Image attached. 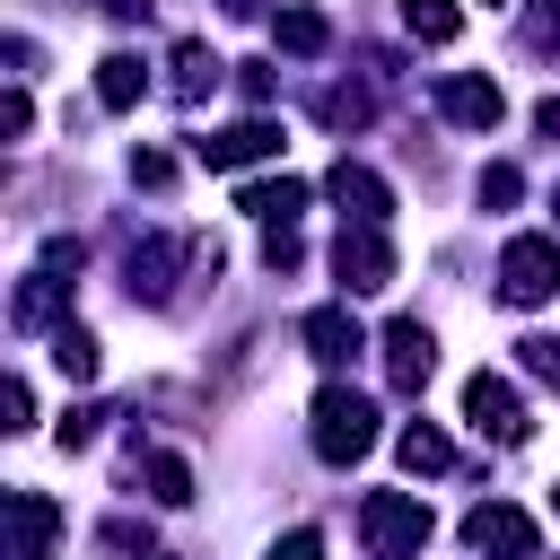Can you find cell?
Segmentation results:
<instances>
[{"mask_svg":"<svg viewBox=\"0 0 560 560\" xmlns=\"http://www.w3.org/2000/svg\"><path fill=\"white\" fill-rule=\"evenodd\" d=\"M368 446H376V402L350 394V385H324L315 394V455L324 464H359Z\"/></svg>","mask_w":560,"mask_h":560,"instance_id":"cell-1","label":"cell"},{"mask_svg":"<svg viewBox=\"0 0 560 560\" xmlns=\"http://www.w3.org/2000/svg\"><path fill=\"white\" fill-rule=\"evenodd\" d=\"M368 542H376V560H411L420 542H429V508L411 499V490H368Z\"/></svg>","mask_w":560,"mask_h":560,"instance_id":"cell-2","label":"cell"},{"mask_svg":"<svg viewBox=\"0 0 560 560\" xmlns=\"http://www.w3.org/2000/svg\"><path fill=\"white\" fill-rule=\"evenodd\" d=\"M560 289V245L551 236H516L508 254H499V298L508 306H542Z\"/></svg>","mask_w":560,"mask_h":560,"instance_id":"cell-3","label":"cell"},{"mask_svg":"<svg viewBox=\"0 0 560 560\" xmlns=\"http://www.w3.org/2000/svg\"><path fill=\"white\" fill-rule=\"evenodd\" d=\"M464 420H472L481 438H499V446H516V438H525V402H516V385H508V376H490V368L464 385Z\"/></svg>","mask_w":560,"mask_h":560,"instance_id":"cell-4","label":"cell"},{"mask_svg":"<svg viewBox=\"0 0 560 560\" xmlns=\"http://www.w3.org/2000/svg\"><path fill=\"white\" fill-rule=\"evenodd\" d=\"M464 542H472V551H499V560H534V551H542L534 516H525V508H499V499L464 516Z\"/></svg>","mask_w":560,"mask_h":560,"instance_id":"cell-5","label":"cell"},{"mask_svg":"<svg viewBox=\"0 0 560 560\" xmlns=\"http://www.w3.org/2000/svg\"><path fill=\"white\" fill-rule=\"evenodd\" d=\"M332 271H341V289H385V280H394V245H385V228H341Z\"/></svg>","mask_w":560,"mask_h":560,"instance_id":"cell-6","label":"cell"},{"mask_svg":"<svg viewBox=\"0 0 560 560\" xmlns=\"http://www.w3.org/2000/svg\"><path fill=\"white\" fill-rule=\"evenodd\" d=\"M429 368H438V341H429V324H420V315L385 324V376H394V394H420V385H429Z\"/></svg>","mask_w":560,"mask_h":560,"instance_id":"cell-7","label":"cell"},{"mask_svg":"<svg viewBox=\"0 0 560 560\" xmlns=\"http://www.w3.org/2000/svg\"><path fill=\"white\" fill-rule=\"evenodd\" d=\"M201 166H254V158H280V122H228L210 140H192Z\"/></svg>","mask_w":560,"mask_h":560,"instance_id":"cell-8","label":"cell"},{"mask_svg":"<svg viewBox=\"0 0 560 560\" xmlns=\"http://www.w3.org/2000/svg\"><path fill=\"white\" fill-rule=\"evenodd\" d=\"M324 192H332V201H341V210H350L359 228H385V210H394V192H385V184H376L368 166H350V158H341V166L324 175Z\"/></svg>","mask_w":560,"mask_h":560,"instance_id":"cell-9","label":"cell"},{"mask_svg":"<svg viewBox=\"0 0 560 560\" xmlns=\"http://www.w3.org/2000/svg\"><path fill=\"white\" fill-rule=\"evenodd\" d=\"M298 332H306V350H315V359H324V368H341V359H350V350H359V341H368V332H359V315H350V306H306V324H298Z\"/></svg>","mask_w":560,"mask_h":560,"instance_id":"cell-10","label":"cell"},{"mask_svg":"<svg viewBox=\"0 0 560 560\" xmlns=\"http://www.w3.org/2000/svg\"><path fill=\"white\" fill-rule=\"evenodd\" d=\"M140 96H149V70H140L131 52H105V70H96V105H105V114H131Z\"/></svg>","mask_w":560,"mask_h":560,"instance_id":"cell-11","label":"cell"},{"mask_svg":"<svg viewBox=\"0 0 560 560\" xmlns=\"http://www.w3.org/2000/svg\"><path fill=\"white\" fill-rule=\"evenodd\" d=\"M438 96H446V114H455V122H472V131H490V122H499V114H508V105H499V88H490V79H446V88H438Z\"/></svg>","mask_w":560,"mask_h":560,"instance_id":"cell-12","label":"cell"},{"mask_svg":"<svg viewBox=\"0 0 560 560\" xmlns=\"http://www.w3.org/2000/svg\"><path fill=\"white\" fill-rule=\"evenodd\" d=\"M402 26H411L420 44H455V35H464V9H455V0H402Z\"/></svg>","mask_w":560,"mask_h":560,"instance_id":"cell-13","label":"cell"},{"mask_svg":"<svg viewBox=\"0 0 560 560\" xmlns=\"http://www.w3.org/2000/svg\"><path fill=\"white\" fill-rule=\"evenodd\" d=\"M298 201H306V184H289V175H280V184H245V201H236V210H254V219L289 228V210H298Z\"/></svg>","mask_w":560,"mask_h":560,"instance_id":"cell-14","label":"cell"},{"mask_svg":"<svg viewBox=\"0 0 560 560\" xmlns=\"http://www.w3.org/2000/svg\"><path fill=\"white\" fill-rule=\"evenodd\" d=\"M394 446H402V464H411V472H446V464H455V446H446V438H438L429 420H411V429H402Z\"/></svg>","mask_w":560,"mask_h":560,"instance_id":"cell-15","label":"cell"},{"mask_svg":"<svg viewBox=\"0 0 560 560\" xmlns=\"http://www.w3.org/2000/svg\"><path fill=\"white\" fill-rule=\"evenodd\" d=\"M52 368H61L70 385H88V376H96V341H88L79 324H61V332H52Z\"/></svg>","mask_w":560,"mask_h":560,"instance_id":"cell-16","label":"cell"},{"mask_svg":"<svg viewBox=\"0 0 560 560\" xmlns=\"http://www.w3.org/2000/svg\"><path fill=\"white\" fill-rule=\"evenodd\" d=\"M280 44H289V52H324V44H332V26H324L315 9H280Z\"/></svg>","mask_w":560,"mask_h":560,"instance_id":"cell-17","label":"cell"},{"mask_svg":"<svg viewBox=\"0 0 560 560\" xmlns=\"http://www.w3.org/2000/svg\"><path fill=\"white\" fill-rule=\"evenodd\" d=\"M149 499H166V508H184V499H192V472H184V455H149Z\"/></svg>","mask_w":560,"mask_h":560,"instance_id":"cell-18","label":"cell"},{"mask_svg":"<svg viewBox=\"0 0 560 560\" xmlns=\"http://www.w3.org/2000/svg\"><path fill=\"white\" fill-rule=\"evenodd\" d=\"M9 525H18V542L52 534V499H9Z\"/></svg>","mask_w":560,"mask_h":560,"instance_id":"cell-19","label":"cell"},{"mask_svg":"<svg viewBox=\"0 0 560 560\" xmlns=\"http://www.w3.org/2000/svg\"><path fill=\"white\" fill-rule=\"evenodd\" d=\"M516 350H525V368H534L542 385H560V341H542V332H534V341H516Z\"/></svg>","mask_w":560,"mask_h":560,"instance_id":"cell-20","label":"cell"},{"mask_svg":"<svg viewBox=\"0 0 560 560\" xmlns=\"http://www.w3.org/2000/svg\"><path fill=\"white\" fill-rule=\"evenodd\" d=\"M481 201H516V166H481Z\"/></svg>","mask_w":560,"mask_h":560,"instance_id":"cell-21","label":"cell"},{"mask_svg":"<svg viewBox=\"0 0 560 560\" xmlns=\"http://www.w3.org/2000/svg\"><path fill=\"white\" fill-rule=\"evenodd\" d=\"M26 114H35V105H26V88H9V105H0V131L18 140V131H26Z\"/></svg>","mask_w":560,"mask_h":560,"instance_id":"cell-22","label":"cell"},{"mask_svg":"<svg viewBox=\"0 0 560 560\" xmlns=\"http://www.w3.org/2000/svg\"><path fill=\"white\" fill-rule=\"evenodd\" d=\"M271 560H324V542H315V534H306V525H298V534H289V542H280V551H271Z\"/></svg>","mask_w":560,"mask_h":560,"instance_id":"cell-23","label":"cell"},{"mask_svg":"<svg viewBox=\"0 0 560 560\" xmlns=\"http://www.w3.org/2000/svg\"><path fill=\"white\" fill-rule=\"evenodd\" d=\"M534 131H542V140H560V96H542V105H534Z\"/></svg>","mask_w":560,"mask_h":560,"instance_id":"cell-24","label":"cell"},{"mask_svg":"<svg viewBox=\"0 0 560 560\" xmlns=\"http://www.w3.org/2000/svg\"><path fill=\"white\" fill-rule=\"evenodd\" d=\"M228 9H236V18H254V9H262V0H228Z\"/></svg>","mask_w":560,"mask_h":560,"instance_id":"cell-25","label":"cell"},{"mask_svg":"<svg viewBox=\"0 0 560 560\" xmlns=\"http://www.w3.org/2000/svg\"><path fill=\"white\" fill-rule=\"evenodd\" d=\"M551 219H560V184H551Z\"/></svg>","mask_w":560,"mask_h":560,"instance_id":"cell-26","label":"cell"}]
</instances>
